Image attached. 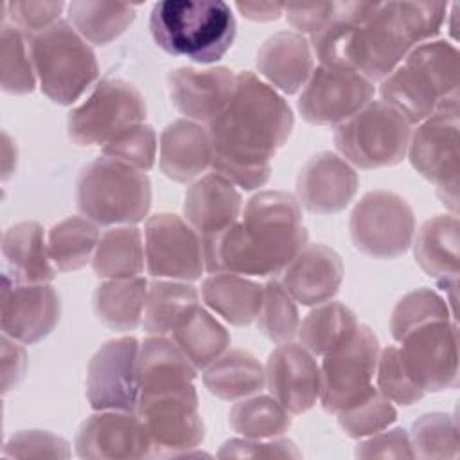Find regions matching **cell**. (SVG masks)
Here are the masks:
<instances>
[{
	"instance_id": "681fc988",
	"label": "cell",
	"mask_w": 460,
	"mask_h": 460,
	"mask_svg": "<svg viewBox=\"0 0 460 460\" xmlns=\"http://www.w3.org/2000/svg\"><path fill=\"white\" fill-rule=\"evenodd\" d=\"M65 4L58 2H9V16L29 36L45 31L59 20Z\"/></svg>"
},
{
	"instance_id": "7c38bea8",
	"label": "cell",
	"mask_w": 460,
	"mask_h": 460,
	"mask_svg": "<svg viewBox=\"0 0 460 460\" xmlns=\"http://www.w3.org/2000/svg\"><path fill=\"white\" fill-rule=\"evenodd\" d=\"M146 119L142 93L122 79H102L90 97L68 115V135L79 146H106Z\"/></svg>"
},
{
	"instance_id": "9c48e42d",
	"label": "cell",
	"mask_w": 460,
	"mask_h": 460,
	"mask_svg": "<svg viewBox=\"0 0 460 460\" xmlns=\"http://www.w3.org/2000/svg\"><path fill=\"white\" fill-rule=\"evenodd\" d=\"M410 122L385 101H370L334 131L338 151L356 167L397 165L408 151Z\"/></svg>"
},
{
	"instance_id": "ab89813d",
	"label": "cell",
	"mask_w": 460,
	"mask_h": 460,
	"mask_svg": "<svg viewBox=\"0 0 460 460\" xmlns=\"http://www.w3.org/2000/svg\"><path fill=\"white\" fill-rule=\"evenodd\" d=\"M413 458L444 460L458 455V428L455 417L440 411L419 417L411 426Z\"/></svg>"
},
{
	"instance_id": "ee69618b",
	"label": "cell",
	"mask_w": 460,
	"mask_h": 460,
	"mask_svg": "<svg viewBox=\"0 0 460 460\" xmlns=\"http://www.w3.org/2000/svg\"><path fill=\"white\" fill-rule=\"evenodd\" d=\"M377 390L401 406H410L424 397V390L406 372L397 347H386L377 358Z\"/></svg>"
},
{
	"instance_id": "d590c367",
	"label": "cell",
	"mask_w": 460,
	"mask_h": 460,
	"mask_svg": "<svg viewBox=\"0 0 460 460\" xmlns=\"http://www.w3.org/2000/svg\"><path fill=\"white\" fill-rule=\"evenodd\" d=\"M68 18L86 41L106 45L133 23L135 7L113 2L75 0L68 4Z\"/></svg>"
},
{
	"instance_id": "74e56055",
	"label": "cell",
	"mask_w": 460,
	"mask_h": 460,
	"mask_svg": "<svg viewBox=\"0 0 460 460\" xmlns=\"http://www.w3.org/2000/svg\"><path fill=\"white\" fill-rule=\"evenodd\" d=\"M230 426L244 438H275L291 426L289 411L271 395H250L230 410Z\"/></svg>"
},
{
	"instance_id": "e575fe53",
	"label": "cell",
	"mask_w": 460,
	"mask_h": 460,
	"mask_svg": "<svg viewBox=\"0 0 460 460\" xmlns=\"http://www.w3.org/2000/svg\"><path fill=\"white\" fill-rule=\"evenodd\" d=\"M172 341L196 370L207 368L230 345L228 331L201 305L172 331Z\"/></svg>"
},
{
	"instance_id": "d6986e66",
	"label": "cell",
	"mask_w": 460,
	"mask_h": 460,
	"mask_svg": "<svg viewBox=\"0 0 460 460\" xmlns=\"http://www.w3.org/2000/svg\"><path fill=\"white\" fill-rule=\"evenodd\" d=\"M61 302L49 284H23L4 273L2 282V331L5 336L36 343L49 336L59 322Z\"/></svg>"
},
{
	"instance_id": "11a10c76",
	"label": "cell",
	"mask_w": 460,
	"mask_h": 460,
	"mask_svg": "<svg viewBox=\"0 0 460 460\" xmlns=\"http://www.w3.org/2000/svg\"><path fill=\"white\" fill-rule=\"evenodd\" d=\"M16 146H13L11 138L7 133H2V178L7 180L9 174L13 172V169H16V153L11 155V151H14Z\"/></svg>"
},
{
	"instance_id": "f6af8a7d",
	"label": "cell",
	"mask_w": 460,
	"mask_h": 460,
	"mask_svg": "<svg viewBox=\"0 0 460 460\" xmlns=\"http://www.w3.org/2000/svg\"><path fill=\"white\" fill-rule=\"evenodd\" d=\"M102 155L135 169L149 171L156 158V133L149 124H133L111 138L102 147Z\"/></svg>"
},
{
	"instance_id": "e0dca14e",
	"label": "cell",
	"mask_w": 460,
	"mask_h": 460,
	"mask_svg": "<svg viewBox=\"0 0 460 460\" xmlns=\"http://www.w3.org/2000/svg\"><path fill=\"white\" fill-rule=\"evenodd\" d=\"M146 266L153 277L196 280L205 270L203 246L192 226L176 214H155L146 221Z\"/></svg>"
},
{
	"instance_id": "30bf717a",
	"label": "cell",
	"mask_w": 460,
	"mask_h": 460,
	"mask_svg": "<svg viewBox=\"0 0 460 460\" xmlns=\"http://www.w3.org/2000/svg\"><path fill=\"white\" fill-rule=\"evenodd\" d=\"M379 358V341L368 325H358L354 336L320 365V402L327 413H340L377 388L372 386Z\"/></svg>"
},
{
	"instance_id": "603a6c76",
	"label": "cell",
	"mask_w": 460,
	"mask_h": 460,
	"mask_svg": "<svg viewBox=\"0 0 460 460\" xmlns=\"http://www.w3.org/2000/svg\"><path fill=\"white\" fill-rule=\"evenodd\" d=\"M241 194L232 181L210 172L185 192L183 214L199 235L203 250L212 246L241 216Z\"/></svg>"
},
{
	"instance_id": "52a82bcc",
	"label": "cell",
	"mask_w": 460,
	"mask_h": 460,
	"mask_svg": "<svg viewBox=\"0 0 460 460\" xmlns=\"http://www.w3.org/2000/svg\"><path fill=\"white\" fill-rule=\"evenodd\" d=\"M75 199L95 225H133L149 212L151 181L144 171L102 155L79 172Z\"/></svg>"
},
{
	"instance_id": "cb8c5ba5",
	"label": "cell",
	"mask_w": 460,
	"mask_h": 460,
	"mask_svg": "<svg viewBox=\"0 0 460 460\" xmlns=\"http://www.w3.org/2000/svg\"><path fill=\"white\" fill-rule=\"evenodd\" d=\"M343 280L340 255L322 244H305L282 270L280 284L302 305H318L331 300Z\"/></svg>"
},
{
	"instance_id": "4316f807",
	"label": "cell",
	"mask_w": 460,
	"mask_h": 460,
	"mask_svg": "<svg viewBox=\"0 0 460 460\" xmlns=\"http://www.w3.org/2000/svg\"><path fill=\"white\" fill-rule=\"evenodd\" d=\"M458 230L455 214H438L424 221L411 241L417 264L442 289L458 284Z\"/></svg>"
},
{
	"instance_id": "7bdbcfd3",
	"label": "cell",
	"mask_w": 460,
	"mask_h": 460,
	"mask_svg": "<svg viewBox=\"0 0 460 460\" xmlns=\"http://www.w3.org/2000/svg\"><path fill=\"white\" fill-rule=\"evenodd\" d=\"M453 313L447 307V302L428 288H419L415 291L406 293L392 311L390 331L394 340H401V336L411 327L433 320V318H451Z\"/></svg>"
},
{
	"instance_id": "ffe728a7",
	"label": "cell",
	"mask_w": 460,
	"mask_h": 460,
	"mask_svg": "<svg viewBox=\"0 0 460 460\" xmlns=\"http://www.w3.org/2000/svg\"><path fill=\"white\" fill-rule=\"evenodd\" d=\"M264 376L271 397L293 415L311 410L320 397V367L304 345L279 343L268 356Z\"/></svg>"
},
{
	"instance_id": "bcb514c9",
	"label": "cell",
	"mask_w": 460,
	"mask_h": 460,
	"mask_svg": "<svg viewBox=\"0 0 460 460\" xmlns=\"http://www.w3.org/2000/svg\"><path fill=\"white\" fill-rule=\"evenodd\" d=\"M4 456L11 458H68L65 438L41 429H27L13 435L4 446Z\"/></svg>"
},
{
	"instance_id": "8d00e7d4",
	"label": "cell",
	"mask_w": 460,
	"mask_h": 460,
	"mask_svg": "<svg viewBox=\"0 0 460 460\" xmlns=\"http://www.w3.org/2000/svg\"><path fill=\"white\" fill-rule=\"evenodd\" d=\"M101 235L88 217L72 216L56 223L49 232V255L59 271L83 268L95 253Z\"/></svg>"
},
{
	"instance_id": "db71d44e",
	"label": "cell",
	"mask_w": 460,
	"mask_h": 460,
	"mask_svg": "<svg viewBox=\"0 0 460 460\" xmlns=\"http://www.w3.org/2000/svg\"><path fill=\"white\" fill-rule=\"evenodd\" d=\"M235 7L241 11L243 16L257 22L277 20L284 11L282 4H273V2H237Z\"/></svg>"
},
{
	"instance_id": "7402d4cb",
	"label": "cell",
	"mask_w": 460,
	"mask_h": 460,
	"mask_svg": "<svg viewBox=\"0 0 460 460\" xmlns=\"http://www.w3.org/2000/svg\"><path fill=\"white\" fill-rule=\"evenodd\" d=\"M237 74L226 66H180L167 77L169 95L178 111L196 122L210 124L230 102Z\"/></svg>"
},
{
	"instance_id": "816d5d0a",
	"label": "cell",
	"mask_w": 460,
	"mask_h": 460,
	"mask_svg": "<svg viewBox=\"0 0 460 460\" xmlns=\"http://www.w3.org/2000/svg\"><path fill=\"white\" fill-rule=\"evenodd\" d=\"M334 9V2L323 4H289L284 5V13L288 22L302 34H314L318 32L331 18Z\"/></svg>"
},
{
	"instance_id": "f1b7e54d",
	"label": "cell",
	"mask_w": 460,
	"mask_h": 460,
	"mask_svg": "<svg viewBox=\"0 0 460 460\" xmlns=\"http://www.w3.org/2000/svg\"><path fill=\"white\" fill-rule=\"evenodd\" d=\"M203 302L232 325L243 327L257 320L262 286L237 273H212L201 286Z\"/></svg>"
},
{
	"instance_id": "d6a6232c",
	"label": "cell",
	"mask_w": 460,
	"mask_h": 460,
	"mask_svg": "<svg viewBox=\"0 0 460 460\" xmlns=\"http://www.w3.org/2000/svg\"><path fill=\"white\" fill-rule=\"evenodd\" d=\"M146 250L138 228L117 226L106 230L92 257V266L97 277L102 279H133L144 270Z\"/></svg>"
},
{
	"instance_id": "60d3db41",
	"label": "cell",
	"mask_w": 460,
	"mask_h": 460,
	"mask_svg": "<svg viewBox=\"0 0 460 460\" xmlns=\"http://www.w3.org/2000/svg\"><path fill=\"white\" fill-rule=\"evenodd\" d=\"M257 327L275 343L289 341L298 332V309L280 280H268L262 286V304L257 314Z\"/></svg>"
},
{
	"instance_id": "277c9868",
	"label": "cell",
	"mask_w": 460,
	"mask_h": 460,
	"mask_svg": "<svg viewBox=\"0 0 460 460\" xmlns=\"http://www.w3.org/2000/svg\"><path fill=\"white\" fill-rule=\"evenodd\" d=\"M320 65L385 79L417 45L399 2H334L329 22L311 36Z\"/></svg>"
},
{
	"instance_id": "8992f818",
	"label": "cell",
	"mask_w": 460,
	"mask_h": 460,
	"mask_svg": "<svg viewBox=\"0 0 460 460\" xmlns=\"http://www.w3.org/2000/svg\"><path fill=\"white\" fill-rule=\"evenodd\" d=\"M149 31L167 54L214 63L234 43L235 18L221 0H164L151 9Z\"/></svg>"
},
{
	"instance_id": "f907efd6",
	"label": "cell",
	"mask_w": 460,
	"mask_h": 460,
	"mask_svg": "<svg viewBox=\"0 0 460 460\" xmlns=\"http://www.w3.org/2000/svg\"><path fill=\"white\" fill-rule=\"evenodd\" d=\"M358 458H413L410 435L402 428L379 431L359 442L356 447Z\"/></svg>"
},
{
	"instance_id": "5bb4252c",
	"label": "cell",
	"mask_w": 460,
	"mask_h": 460,
	"mask_svg": "<svg viewBox=\"0 0 460 460\" xmlns=\"http://www.w3.org/2000/svg\"><path fill=\"white\" fill-rule=\"evenodd\" d=\"M399 343L402 365L424 392L458 386V334L451 318H433L406 331Z\"/></svg>"
},
{
	"instance_id": "c3c4849f",
	"label": "cell",
	"mask_w": 460,
	"mask_h": 460,
	"mask_svg": "<svg viewBox=\"0 0 460 460\" xmlns=\"http://www.w3.org/2000/svg\"><path fill=\"white\" fill-rule=\"evenodd\" d=\"M219 458H300V451L291 440H268L259 438H232L226 440L219 453Z\"/></svg>"
},
{
	"instance_id": "83f0119b",
	"label": "cell",
	"mask_w": 460,
	"mask_h": 460,
	"mask_svg": "<svg viewBox=\"0 0 460 460\" xmlns=\"http://www.w3.org/2000/svg\"><path fill=\"white\" fill-rule=\"evenodd\" d=\"M2 253L9 266L7 275L16 282L49 284L56 275L43 226L36 221L9 226L2 237Z\"/></svg>"
},
{
	"instance_id": "ba28073f",
	"label": "cell",
	"mask_w": 460,
	"mask_h": 460,
	"mask_svg": "<svg viewBox=\"0 0 460 460\" xmlns=\"http://www.w3.org/2000/svg\"><path fill=\"white\" fill-rule=\"evenodd\" d=\"M29 47L41 92L58 104H72L97 79L92 47L66 20L29 36Z\"/></svg>"
},
{
	"instance_id": "b9f144b4",
	"label": "cell",
	"mask_w": 460,
	"mask_h": 460,
	"mask_svg": "<svg viewBox=\"0 0 460 460\" xmlns=\"http://www.w3.org/2000/svg\"><path fill=\"white\" fill-rule=\"evenodd\" d=\"M338 424L350 438H363L386 429L397 419L394 404L379 392H372L361 402L336 413Z\"/></svg>"
},
{
	"instance_id": "f5cc1de1",
	"label": "cell",
	"mask_w": 460,
	"mask_h": 460,
	"mask_svg": "<svg viewBox=\"0 0 460 460\" xmlns=\"http://www.w3.org/2000/svg\"><path fill=\"white\" fill-rule=\"evenodd\" d=\"M2 392H9L13 386H16L27 367V356L22 345L16 343V340H9V336H2Z\"/></svg>"
},
{
	"instance_id": "8fae6325",
	"label": "cell",
	"mask_w": 460,
	"mask_h": 460,
	"mask_svg": "<svg viewBox=\"0 0 460 460\" xmlns=\"http://www.w3.org/2000/svg\"><path fill=\"white\" fill-rule=\"evenodd\" d=\"M354 246L374 259H395L413 241L415 216L410 203L392 190H370L354 207L349 221Z\"/></svg>"
},
{
	"instance_id": "d4e9b609",
	"label": "cell",
	"mask_w": 460,
	"mask_h": 460,
	"mask_svg": "<svg viewBox=\"0 0 460 460\" xmlns=\"http://www.w3.org/2000/svg\"><path fill=\"white\" fill-rule=\"evenodd\" d=\"M212 146L208 129L196 120L178 119L160 135V169L180 183L198 178L210 167Z\"/></svg>"
},
{
	"instance_id": "836d02e7",
	"label": "cell",
	"mask_w": 460,
	"mask_h": 460,
	"mask_svg": "<svg viewBox=\"0 0 460 460\" xmlns=\"http://www.w3.org/2000/svg\"><path fill=\"white\" fill-rule=\"evenodd\" d=\"M356 314L340 302L318 304L300 323L302 345L316 356H327L347 343L358 329Z\"/></svg>"
},
{
	"instance_id": "484cf974",
	"label": "cell",
	"mask_w": 460,
	"mask_h": 460,
	"mask_svg": "<svg viewBox=\"0 0 460 460\" xmlns=\"http://www.w3.org/2000/svg\"><path fill=\"white\" fill-rule=\"evenodd\" d=\"M255 63L270 86L273 84L284 93H296L314 70L309 41L291 31L270 36L257 50Z\"/></svg>"
},
{
	"instance_id": "44dd1931",
	"label": "cell",
	"mask_w": 460,
	"mask_h": 460,
	"mask_svg": "<svg viewBox=\"0 0 460 460\" xmlns=\"http://www.w3.org/2000/svg\"><path fill=\"white\" fill-rule=\"evenodd\" d=\"M358 172L341 156L322 151L311 156L298 172V203L313 214H334L343 210L356 196Z\"/></svg>"
},
{
	"instance_id": "1f68e13d",
	"label": "cell",
	"mask_w": 460,
	"mask_h": 460,
	"mask_svg": "<svg viewBox=\"0 0 460 460\" xmlns=\"http://www.w3.org/2000/svg\"><path fill=\"white\" fill-rule=\"evenodd\" d=\"M147 282L142 277L108 279L93 291L95 316L113 331H133L142 316Z\"/></svg>"
},
{
	"instance_id": "4fadbf2b",
	"label": "cell",
	"mask_w": 460,
	"mask_h": 460,
	"mask_svg": "<svg viewBox=\"0 0 460 460\" xmlns=\"http://www.w3.org/2000/svg\"><path fill=\"white\" fill-rule=\"evenodd\" d=\"M408 158L413 169L437 185L440 201L458 210V108L440 110L410 135Z\"/></svg>"
},
{
	"instance_id": "7a4b0ae2",
	"label": "cell",
	"mask_w": 460,
	"mask_h": 460,
	"mask_svg": "<svg viewBox=\"0 0 460 460\" xmlns=\"http://www.w3.org/2000/svg\"><path fill=\"white\" fill-rule=\"evenodd\" d=\"M194 365L180 347L160 334L144 340L138 350V404L153 449L185 453L201 444L205 428L192 385Z\"/></svg>"
},
{
	"instance_id": "4dcf8cb0",
	"label": "cell",
	"mask_w": 460,
	"mask_h": 460,
	"mask_svg": "<svg viewBox=\"0 0 460 460\" xmlns=\"http://www.w3.org/2000/svg\"><path fill=\"white\" fill-rule=\"evenodd\" d=\"M198 307L199 296L194 286L183 280H153L147 286L144 305V331L165 336L178 329Z\"/></svg>"
},
{
	"instance_id": "9a60e30c",
	"label": "cell",
	"mask_w": 460,
	"mask_h": 460,
	"mask_svg": "<svg viewBox=\"0 0 460 460\" xmlns=\"http://www.w3.org/2000/svg\"><path fill=\"white\" fill-rule=\"evenodd\" d=\"M137 338L124 336L106 341L90 359L86 370V399L97 411H137L138 404Z\"/></svg>"
},
{
	"instance_id": "3957f363",
	"label": "cell",
	"mask_w": 460,
	"mask_h": 460,
	"mask_svg": "<svg viewBox=\"0 0 460 460\" xmlns=\"http://www.w3.org/2000/svg\"><path fill=\"white\" fill-rule=\"evenodd\" d=\"M307 244L300 203L284 190L252 196L239 219L207 250L205 270L268 277L280 273Z\"/></svg>"
},
{
	"instance_id": "6da1fadb",
	"label": "cell",
	"mask_w": 460,
	"mask_h": 460,
	"mask_svg": "<svg viewBox=\"0 0 460 460\" xmlns=\"http://www.w3.org/2000/svg\"><path fill=\"white\" fill-rule=\"evenodd\" d=\"M210 167L246 190L270 180V160L293 129V113L273 86L253 72H239L228 106L208 124Z\"/></svg>"
},
{
	"instance_id": "2e32d148",
	"label": "cell",
	"mask_w": 460,
	"mask_h": 460,
	"mask_svg": "<svg viewBox=\"0 0 460 460\" xmlns=\"http://www.w3.org/2000/svg\"><path fill=\"white\" fill-rule=\"evenodd\" d=\"M372 81L347 68L316 66L298 99L302 117L318 126L341 124L372 101Z\"/></svg>"
},
{
	"instance_id": "7dc6e473",
	"label": "cell",
	"mask_w": 460,
	"mask_h": 460,
	"mask_svg": "<svg viewBox=\"0 0 460 460\" xmlns=\"http://www.w3.org/2000/svg\"><path fill=\"white\" fill-rule=\"evenodd\" d=\"M399 7L417 45L438 34L447 13V4L444 2H399Z\"/></svg>"
},
{
	"instance_id": "ac0fdd59",
	"label": "cell",
	"mask_w": 460,
	"mask_h": 460,
	"mask_svg": "<svg viewBox=\"0 0 460 460\" xmlns=\"http://www.w3.org/2000/svg\"><path fill=\"white\" fill-rule=\"evenodd\" d=\"M75 453L86 460H131L153 455V442L135 411L102 410L81 424Z\"/></svg>"
},
{
	"instance_id": "f546056e",
	"label": "cell",
	"mask_w": 460,
	"mask_h": 460,
	"mask_svg": "<svg viewBox=\"0 0 460 460\" xmlns=\"http://www.w3.org/2000/svg\"><path fill=\"white\" fill-rule=\"evenodd\" d=\"M203 385L212 395L223 401H241L264 388V367L253 354L230 349L207 367Z\"/></svg>"
},
{
	"instance_id": "5b68a950",
	"label": "cell",
	"mask_w": 460,
	"mask_h": 460,
	"mask_svg": "<svg viewBox=\"0 0 460 460\" xmlns=\"http://www.w3.org/2000/svg\"><path fill=\"white\" fill-rule=\"evenodd\" d=\"M381 97L410 124L458 108V50L446 40L415 45L381 81Z\"/></svg>"
},
{
	"instance_id": "f35d334b",
	"label": "cell",
	"mask_w": 460,
	"mask_h": 460,
	"mask_svg": "<svg viewBox=\"0 0 460 460\" xmlns=\"http://www.w3.org/2000/svg\"><path fill=\"white\" fill-rule=\"evenodd\" d=\"M0 84L7 93H29L36 86V70L25 34L7 23H2L0 36Z\"/></svg>"
}]
</instances>
